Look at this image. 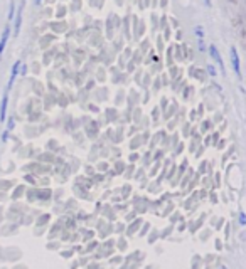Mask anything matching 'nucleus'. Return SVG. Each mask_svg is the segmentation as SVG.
<instances>
[{
	"label": "nucleus",
	"instance_id": "obj_2",
	"mask_svg": "<svg viewBox=\"0 0 246 269\" xmlns=\"http://www.w3.org/2000/svg\"><path fill=\"white\" fill-rule=\"evenodd\" d=\"M209 54H211V57L216 61V63L219 64V67H221V71L225 72V64H223V57L221 54L218 52V49H216V46H209Z\"/></svg>",
	"mask_w": 246,
	"mask_h": 269
},
{
	"label": "nucleus",
	"instance_id": "obj_13",
	"mask_svg": "<svg viewBox=\"0 0 246 269\" xmlns=\"http://www.w3.org/2000/svg\"><path fill=\"white\" fill-rule=\"evenodd\" d=\"M36 3H38V5H39V3H41V0H36Z\"/></svg>",
	"mask_w": 246,
	"mask_h": 269
},
{
	"label": "nucleus",
	"instance_id": "obj_1",
	"mask_svg": "<svg viewBox=\"0 0 246 269\" xmlns=\"http://www.w3.org/2000/svg\"><path fill=\"white\" fill-rule=\"evenodd\" d=\"M231 63H233V69L236 72L238 78H241V67H240V56H238L236 47H231Z\"/></svg>",
	"mask_w": 246,
	"mask_h": 269
},
{
	"label": "nucleus",
	"instance_id": "obj_4",
	"mask_svg": "<svg viewBox=\"0 0 246 269\" xmlns=\"http://www.w3.org/2000/svg\"><path fill=\"white\" fill-rule=\"evenodd\" d=\"M9 35H10V27H5V31H3V34H2V37H0V57H2L3 49H5V46H7Z\"/></svg>",
	"mask_w": 246,
	"mask_h": 269
},
{
	"label": "nucleus",
	"instance_id": "obj_6",
	"mask_svg": "<svg viewBox=\"0 0 246 269\" xmlns=\"http://www.w3.org/2000/svg\"><path fill=\"white\" fill-rule=\"evenodd\" d=\"M20 20H22V7L19 9V14H17V19H16V27H14V34L19 35L20 32Z\"/></svg>",
	"mask_w": 246,
	"mask_h": 269
},
{
	"label": "nucleus",
	"instance_id": "obj_12",
	"mask_svg": "<svg viewBox=\"0 0 246 269\" xmlns=\"http://www.w3.org/2000/svg\"><path fill=\"white\" fill-rule=\"evenodd\" d=\"M204 2H206V5L208 7H211V2H209V0H204Z\"/></svg>",
	"mask_w": 246,
	"mask_h": 269
},
{
	"label": "nucleus",
	"instance_id": "obj_8",
	"mask_svg": "<svg viewBox=\"0 0 246 269\" xmlns=\"http://www.w3.org/2000/svg\"><path fill=\"white\" fill-rule=\"evenodd\" d=\"M240 224H241V225H245V224H246V217H245V214H243V212L240 214Z\"/></svg>",
	"mask_w": 246,
	"mask_h": 269
},
{
	"label": "nucleus",
	"instance_id": "obj_3",
	"mask_svg": "<svg viewBox=\"0 0 246 269\" xmlns=\"http://www.w3.org/2000/svg\"><path fill=\"white\" fill-rule=\"evenodd\" d=\"M7 103H9V94L5 93L2 98V103H0V123H3L7 118Z\"/></svg>",
	"mask_w": 246,
	"mask_h": 269
},
{
	"label": "nucleus",
	"instance_id": "obj_9",
	"mask_svg": "<svg viewBox=\"0 0 246 269\" xmlns=\"http://www.w3.org/2000/svg\"><path fill=\"white\" fill-rule=\"evenodd\" d=\"M196 34H197V37H199V39H203V29L197 27V29H196Z\"/></svg>",
	"mask_w": 246,
	"mask_h": 269
},
{
	"label": "nucleus",
	"instance_id": "obj_10",
	"mask_svg": "<svg viewBox=\"0 0 246 269\" xmlns=\"http://www.w3.org/2000/svg\"><path fill=\"white\" fill-rule=\"evenodd\" d=\"M208 72L211 76H216V71H214V67H212V66H208Z\"/></svg>",
	"mask_w": 246,
	"mask_h": 269
},
{
	"label": "nucleus",
	"instance_id": "obj_5",
	"mask_svg": "<svg viewBox=\"0 0 246 269\" xmlns=\"http://www.w3.org/2000/svg\"><path fill=\"white\" fill-rule=\"evenodd\" d=\"M19 71H20V61H17V63L12 66V72H10V79H9V89L12 88V84H14V81H16V78H17V74H19Z\"/></svg>",
	"mask_w": 246,
	"mask_h": 269
},
{
	"label": "nucleus",
	"instance_id": "obj_7",
	"mask_svg": "<svg viewBox=\"0 0 246 269\" xmlns=\"http://www.w3.org/2000/svg\"><path fill=\"white\" fill-rule=\"evenodd\" d=\"M14 14H16V3H10V12H9V19L12 20L14 19Z\"/></svg>",
	"mask_w": 246,
	"mask_h": 269
},
{
	"label": "nucleus",
	"instance_id": "obj_11",
	"mask_svg": "<svg viewBox=\"0 0 246 269\" xmlns=\"http://www.w3.org/2000/svg\"><path fill=\"white\" fill-rule=\"evenodd\" d=\"M12 128H14V119L10 118V119H9V128H7V132H10Z\"/></svg>",
	"mask_w": 246,
	"mask_h": 269
}]
</instances>
